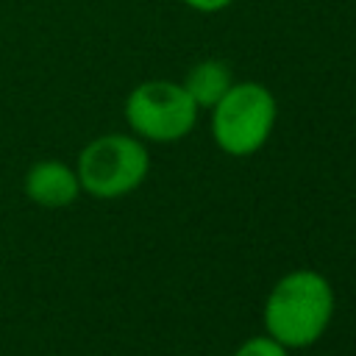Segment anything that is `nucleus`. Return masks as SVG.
<instances>
[{"mask_svg":"<svg viewBox=\"0 0 356 356\" xmlns=\"http://www.w3.org/2000/svg\"><path fill=\"white\" fill-rule=\"evenodd\" d=\"M22 192L33 206L42 209H67L81 195V181L75 167L61 159L33 161L22 178Z\"/></svg>","mask_w":356,"mask_h":356,"instance_id":"nucleus-5","label":"nucleus"},{"mask_svg":"<svg viewBox=\"0 0 356 356\" xmlns=\"http://www.w3.org/2000/svg\"><path fill=\"white\" fill-rule=\"evenodd\" d=\"M214 145L234 159L259 153L273 136L278 120L275 95L259 81H234L231 89L209 108Z\"/></svg>","mask_w":356,"mask_h":356,"instance_id":"nucleus-2","label":"nucleus"},{"mask_svg":"<svg viewBox=\"0 0 356 356\" xmlns=\"http://www.w3.org/2000/svg\"><path fill=\"white\" fill-rule=\"evenodd\" d=\"M184 89H186V95L195 100V106L203 111H209L228 89H231V83H234V72H231V67L225 64V61H220V58H203V61H197V64H192L189 67V72L184 75Z\"/></svg>","mask_w":356,"mask_h":356,"instance_id":"nucleus-6","label":"nucleus"},{"mask_svg":"<svg viewBox=\"0 0 356 356\" xmlns=\"http://www.w3.org/2000/svg\"><path fill=\"white\" fill-rule=\"evenodd\" d=\"M75 172L81 192L97 200H117L145 184L150 153L134 134H100L81 147Z\"/></svg>","mask_w":356,"mask_h":356,"instance_id":"nucleus-3","label":"nucleus"},{"mask_svg":"<svg viewBox=\"0 0 356 356\" xmlns=\"http://www.w3.org/2000/svg\"><path fill=\"white\" fill-rule=\"evenodd\" d=\"M234 356H289V348H284L278 339H273L270 334H259V337H250L245 339Z\"/></svg>","mask_w":356,"mask_h":356,"instance_id":"nucleus-7","label":"nucleus"},{"mask_svg":"<svg viewBox=\"0 0 356 356\" xmlns=\"http://www.w3.org/2000/svg\"><path fill=\"white\" fill-rule=\"evenodd\" d=\"M125 122L142 142L170 145L186 139L200 117V108L186 95L181 81L147 78L136 83L122 103Z\"/></svg>","mask_w":356,"mask_h":356,"instance_id":"nucleus-4","label":"nucleus"},{"mask_svg":"<svg viewBox=\"0 0 356 356\" xmlns=\"http://www.w3.org/2000/svg\"><path fill=\"white\" fill-rule=\"evenodd\" d=\"M181 3L197 14H217V11H225L234 0H181Z\"/></svg>","mask_w":356,"mask_h":356,"instance_id":"nucleus-8","label":"nucleus"},{"mask_svg":"<svg viewBox=\"0 0 356 356\" xmlns=\"http://www.w3.org/2000/svg\"><path fill=\"white\" fill-rule=\"evenodd\" d=\"M334 286L309 267L281 275L264 300V331L284 348H309L320 342L334 320Z\"/></svg>","mask_w":356,"mask_h":356,"instance_id":"nucleus-1","label":"nucleus"}]
</instances>
